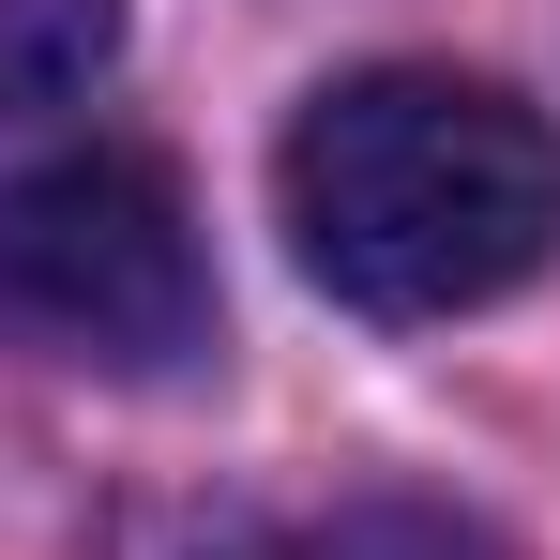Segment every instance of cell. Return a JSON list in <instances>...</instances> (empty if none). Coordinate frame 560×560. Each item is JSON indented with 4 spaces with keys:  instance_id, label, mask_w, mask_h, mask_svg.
<instances>
[{
    "instance_id": "2",
    "label": "cell",
    "mask_w": 560,
    "mask_h": 560,
    "mask_svg": "<svg viewBox=\"0 0 560 560\" xmlns=\"http://www.w3.org/2000/svg\"><path fill=\"white\" fill-rule=\"evenodd\" d=\"M0 318L92 378H183L212 349V258L152 152H46L0 183Z\"/></svg>"
},
{
    "instance_id": "1",
    "label": "cell",
    "mask_w": 560,
    "mask_h": 560,
    "mask_svg": "<svg viewBox=\"0 0 560 560\" xmlns=\"http://www.w3.org/2000/svg\"><path fill=\"white\" fill-rule=\"evenodd\" d=\"M273 197L349 318H469L560 258V121L455 61H378L288 121Z\"/></svg>"
},
{
    "instance_id": "3",
    "label": "cell",
    "mask_w": 560,
    "mask_h": 560,
    "mask_svg": "<svg viewBox=\"0 0 560 560\" xmlns=\"http://www.w3.org/2000/svg\"><path fill=\"white\" fill-rule=\"evenodd\" d=\"M106 61H121V0H0V121L92 92Z\"/></svg>"
}]
</instances>
